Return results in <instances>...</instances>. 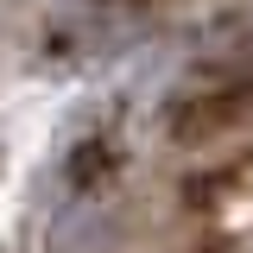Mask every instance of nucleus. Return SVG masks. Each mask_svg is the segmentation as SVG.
<instances>
[{
	"instance_id": "obj_1",
	"label": "nucleus",
	"mask_w": 253,
	"mask_h": 253,
	"mask_svg": "<svg viewBox=\"0 0 253 253\" xmlns=\"http://www.w3.org/2000/svg\"><path fill=\"white\" fill-rule=\"evenodd\" d=\"M247 114H253V13H241V19H221L184 57L165 95V126L184 146H209Z\"/></svg>"
}]
</instances>
